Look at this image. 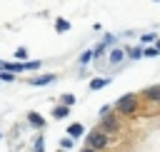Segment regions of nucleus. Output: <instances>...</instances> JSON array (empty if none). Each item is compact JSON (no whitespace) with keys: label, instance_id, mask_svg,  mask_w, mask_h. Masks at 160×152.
<instances>
[{"label":"nucleus","instance_id":"13","mask_svg":"<svg viewBox=\"0 0 160 152\" xmlns=\"http://www.w3.org/2000/svg\"><path fill=\"white\" fill-rule=\"evenodd\" d=\"M142 55L145 57H155V55H160V50L158 47H142Z\"/></svg>","mask_w":160,"mask_h":152},{"label":"nucleus","instance_id":"8","mask_svg":"<svg viewBox=\"0 0 160 152\" xmlns=\"http://www.w3.org/2000/svg\"><path fill=\"white\" fill-rule=\"evenodd\" d=\"M68 112H70V110H68V105H60V107H55V110H52V115H55L58 120H62V117H68Z\"/></svg>","mask_w":160,"mask_h":152},{"label":"nucleus","instance_id":"20","mask_svg":"<svg viewBox=\"0 0 160 152\" xmlns=\"http://www.w3.org/2000/svg\"><path fill=\"white\" fill-rule=\"evenodd\" d=\"M112 42H115V37H112V35H105V40H102V45H112Z\"/></svg>","mask_w":160,"mask_h":152},{"label":"nucleus","instance_id":"15","mask_svg":"<svg viewBox=\"0 0 160 152\" xmlns=\"http://www.w3.org/2000/svg\"><path fill=\"white\" fill-rule=\"evenodd\" d=\"M15 57H18V60H25V57H28V50H25V47H18V50H15Z\"/></svg>","mask_w":160,"mask_h":152},{"label":"nucleus","instance_id":"14","mask_svg":"<svg viewBox=\"0 0 160 152\" xmlns=\"http://www.w3.org/2000/svg\"><path fill=\"white\" fill-rule=\"evenodd\" d=\"M128 55L132 60H138V57H142V47H132V50H128Z\"/></svg>","mask_w":160,"mask_h":152},{"label":"nucleus","instance_id":"5","mask_svg":"<svg viewBox=\"0 0 160 152\" xmlns=\"http://www.w3.org/2000/svg\"><path fill=\"white\" fill-rule=\"evenodd\" d=\"M82 130H85V127L75 122V125H70V127H68V135H70V137H82Z\"/></svg>","mask_w":160,"mask_h":152},{"label":"nucleus","instance_id":"4","mask_svg":"<svg viewBox=\"0 0 160 152\" xmlns=\"http://www.w3.org/2000/svg\"><path fill=\"white\" fill-rule=\"evenodd\" d=\"M142 97L145 100H152V102H160V85H152V87L142 90Z\"/></svg>","mask_w":160,"mask_h":152},{"label":"nucleus","instance_id":"16","mask_svg":"<svg viewBox=\"0 0 160 152\" xmlns=\"http://www.w3.org/2000/svg\"><path fill=\"white\" fill-rule=\"evenodd\" d=\"M92 57H95V52H82V55H80V62H90Z\"/></svg>","mask_w":160,"mask_h":152},{"label":"nucleus","instance_id":"22","mask_svg":"<svg viewBox=\"0 0 160 152\" xmlns=\"http://www.w3.org/2000/svg\"><path fill=\"white\" fill-rule=\"evenodd\" d=\"M155 47H158V50H160V40H158V42H155Z\"/></svg>","mask_w":160,"mask_h":152},{"label":"nucleus","instance_id":"21","mask_svg":"<svg viewBox=\"0 0 160 152\" xmlns=\"http://www.w3.org/2000/svg\"><path fill=\"white\" fill-rule=\"evenodd\" d=\"M82 152H98V150H92V147H88V145H85V150H82Z\"/></svg>","mask_w":160,"mask_h":152},{"label":"nucleus","instance_id":"10","mask_svg":"<svg viewBox=\"0 0 160 152\" xmlns=\"http://www.w3.org/2000/svg\"><path fill=\"white\" fill-rule=\"evenodd\" d=\"M55 27H58V32H65V30H70V22L62 20V17H58V20H55Z\"/></svg>","mask_w":160,"mask_h":152},{"label":"nucleus","instance_id":"9","mask_svg":"<svg viewBox=\"0 0 160 152\" xmlns=\"http://www.w3.org/2000/svg\"><path fill=\"white\" fill-rule=\"evenodd\" d=\"M28 120H30L35 127H45V120H42L40 115H35V112H30V115H28Z\"/></svg>","mask_w":160,"mask_h":152},{"label":"nucleus","instance_id":"17","mask_svg":"<svg viewBox=\"0 0 160 152\" xmlns=\"http://www.w3.org/2000/svg\"><path fill=\"white\" fill-rule=\"evenodd\" d=\"M42 147H45V142H42V137H38L35 140V152H42Z\"/></svg>","mask_w":160,"mask_h":152},{"label":"nucleus","instance_id":"2","mask_svg":"<svg viewBox=\"0 0 160 152\" xmlns=\"http://www.w3.org/2000/svg\"><path fill=\"white\" fill-rule=\"evenodd\" d=\"M115 110H118L120 115H132V112L138 110V97H135V95H122V97L118 100Z\"/></svg>","mask_w":160,"mask_h":152},{"label":"nucleus","instance_id":"19","mask_svg":"<svg viewBox=\"0 0 160 152\" xmlns=\"http://www.w3.org/2000/svg\"><path fill=\"white\" fill-rule=\"evenodd\" d=\"M140 40H142V42H152V40H155V35H150V32H145V35H142Z\"/></svg>","mask_w":160,"mask_h":152},{"label":"nucleus","instance_id":"18","mask_svg":"<svg viewBox=\"0 0 160 152\" xmlns=\"http://www.w3.org/2000/svg\"><path fill=\"white\" fill-rule=\"evenodd\" d=\"M72 102H75L72 95H62V105H72Z\"/></svg>","mask_w":160,"mask_h":152},{"label":"nucleus","instance_id":"1","mask_svg":"<svg viewBox=\"0 0 160 152\" xmlns=\"http://www.w3.org/2000/svg\"><path fill=\"white\" fill-rule=\"evenodd\" d=\"M85 145L92 147V150H105V147L110 145V135H108L105 130H92V132L85 137Z\"/></svg>","mask_w":160,"mask_h":152},{"label":"nucleus","instance_id":"12","mask_svg":"<svg viewBox=\"0 0 160 152\" xmlns=\"http://www.w3.org/2000/svg\"><path fill=\"white\" fill-rule=\"evenodd\" d=\"M72 142H75V137H70V135H68V137H62V140H60V147H62V150H72Z\"/></svg>","mask_w":160,"mask_h":152},{"label":"nucleus","instance_id":"11","mask_svg":"<svg viewBox=\"0 0 160 152\" xmlns=\"http://www.w3.org/2000/svg\"><path fill=\"white\" fill-rule=\"evenodd\" d=\"M52 80H55L52 75H40V77H35L32 82H35V85H48V82H52Z\"/></svg>","mask_w":160,"mask_h":152},{"label":"nucleus","instance_id":"7","mask_svg":"<svg viewBox=\"0 0 160 152\" xmlns=\"http://www.w3.org/2000/svg\"><path fill=\"white\" fill-rule=\"evenodd\" d=\"M125 50H110V62H122Z\"/></svg>","mask_w":160,"mask_h":152},{"label":"nucleus","instance_id":"6","mask_svg":"<svg viewBox=\"0 0 160 152\" xmlns=\"http://www.w3.org/2000/svg\"><path fill=\"white\" fill-rule=\"evenodd\" d=\"M105 85H110V80H108V77H98V80L90 82V90H100V87H105Z\"/></svg>","mask_w":160,"mask_h":152},{"label":"nucleus","instance_id":"23","mask_svg":"<svg viewBox=\"0 0 160 152\" xmlns=\"http://www.w3.org/2000/svg\"><path fill=\"white\" fill-rule=\"evenodd\" d=\"M58 152H65V150H58Z\"/></svg>","mask_w":160,"mask_h":152},{"label":"nucleus","instance_id":"24","mask_svg":"<svg viewBox=\"0 0 160 152\" xmlns=\"http://www.w3.org/2000/svg\"><path fill=\"white\" fill-rule=\"evenodd\" d=\"M155 2H160V0H155Z\"/></svg>","mask_w":160,"mask_h":152},{"label":"nucleus","instance_id":"3","mask_svg":"<svg viewBox=\"0 0 160 152\" xmlns=\"http://www.w3.org/2000/svg\"><path fill=\"white\" fill-rule=\"evenodd\" d=\"M100 130H105V132H118V130H120V120L110 112V115L102 117V127H100Z\"/></svg>","mask_w":160,"mask_h":152}]
</instances>
